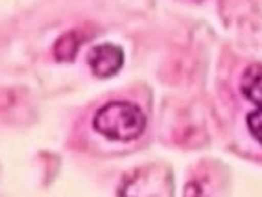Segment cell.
I'll return each instance as SVG.
<instances>
[{
	"label": "cell",
	"instance_id": "cell-3",
	"mask_svg": "<svg viewBox=\"0 0 262 197\" xmlns=\"http://www.w3.org/2000/svg\"><path fill=\"white\" fill-rule=\"evenodd\" d=\"M240 92L253 105L262 107V65H249L240 78Z\"/></svg>",
	"mask_w": 262,
	"mask_h": 197
},
{
	"label": "cell",
	"instance_id": "cell-4",
	"mask_svg": "<svg viewBox=\"0 0 262 197\" xmlns=\"http://www.w3.org/2000/svg\"><path fill=\"white\" fill-rule=\"evenodd\" d=\"M81 44V39L78 37V33H67L59 41L56 42V46H54V54L59 61H71L72 57L76 56L78 52V48Z\"/></svg>",
	"mask_w": 262,
	"mask_h": 197
},
{
	"label": "cell",
	"instance_id": "cell-5",
	"mask_svg": "<svg viewBox=\"0 0 262 197\" xmlns=\"http://www.w3.org/2000/svg\"><path fill=\"white\" fill-rule=\"evenodd\" d=\"M248 129L253 135V138L262 145V107L248 114Z\"/></svg>",
	"mask_w": 262,
	"mask_h": 197
},
{
	"label": "cell",
	"instance_id": "cell-2",
	"mask_svg": "<svg viewBox=\"0 0 262 197\" xmlns=\"http://www.w3.org/2000/svg\"><path fill=\"white\" fill-rule=\"evenodd\" d=\"M87 63L96 78L107 80L118 74L124 66V52L120 46H115V44H98L89 52Z\"/></svg>",
	"mask_w": 262,
	"mask_h": 197
},
{
	"label": "cell",
	"instance_id": "cell-6",
	"mask_svg": "<svg viewBox=\"0 0 262 197\" xmlns=\"http://www.w3.org/2000/svg\"><path fill=\"white\" fill-rule=\"evenodd\" d=\"M192 2H200V0H192Z\"/></svg>",
	"mask_w": 262,
	"mask_h": 197
},
{
	"label": "cell",
	"instance_id": "cell-1",
	"mask_svg": "<svg viewBox=\"0 0 262 197\" xmlns=\"http://www.w3.org/2000/svg\"><path fill=\"white\" fill-rule=\"evenodd\" d=\"M94 131L113 142H131L146 129V116L131 102H109L93 118Z\"/></svg>",
	"mask_w": 262,
	"mask_h": 197
}]
</instances>
